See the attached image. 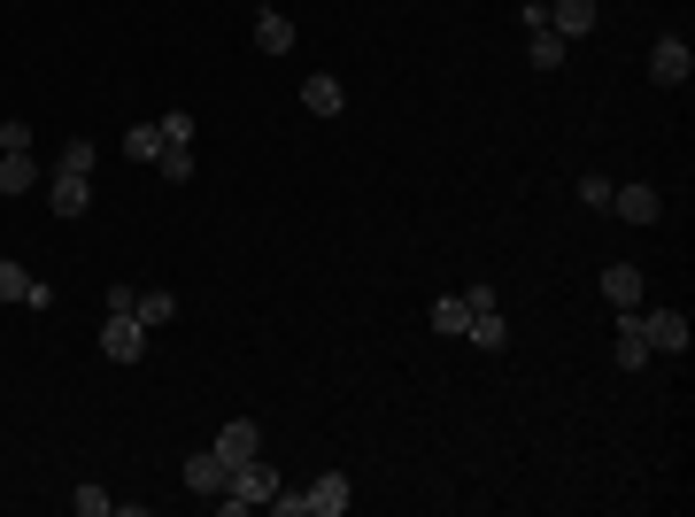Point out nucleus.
<instances>
[{
  "instance_id": "14",
  "label": "nucleus",
  "mask_w": 695,
  "mask_h": 517,
  "mask_svg": "<svg viewBox=\"0 0 695 517\" xmlns=\"http://www.w3.org/2000/svg\"><path fill=\"white\" fill-rule=\"evenodd\" d=\"M549 32H556V40H587V32H595V0H556Z\"/></svg>"
},
{
  "instance_id": "23",
  "label": "nucleus",
  "mask_w": 695,
  "mask_h": 517,
  "mask_svg": "<svg viewBox=\"0 0 695 517\" xmlns=\"http://www.w3.org/2000/svg\"><path fill=\"white\" fill-rule=\"evenodd\" d=\"M70 509H78V517H109V509H117V494H109V486H93V479H86V486H78V494H70Z\"/></svg>"
},
{
  "instance_id": "19",
  "label": "nucleus",
  "mask_w": 695,
  "mask_h": 517,
  "mask_svg": "<svg viewBox=\"0 0 695 517\" xmlns=\"http://www.w3.org/2000/svg\"><path fill=\"white\" fill-rule=\"evenodd\" d=\"M132 317H140V324H147V332H163V324H170V317H178V294H163V286H147V294H140V301H132Z\"/></svg>"
},
{
  "instance_id": "18",
  "label": "nucleus",
  "mask_w": 695,
  "mask_h": 517,
  "mask_svg": "<svg viewBox=\"0 0 695 517\" xmlns=\"http://www.w3.org/2000/svg\"><path fill=\"white\" fill-rule=\"evenodd\" d=\"M464 324H472V301L464 294H433V332L441 340H464Z\"/></svg>"
},
{
  "instance_id": "1",
  "label": "nucleus",
  "mask_w": 695,
  "mask_h": 517,
  "mask_svg": "<svg viewBox=\"0 0 695 517\" xmlns=\"http://www.w3.org/2000/svg\"><path fill=\"white\" fill-rule=\"evenodd\" d=\"M271 494H278V471H271V463L255 455V463H240V471L224 479L217 509H224V517H247V509H255V502H271Z\"/></svg>"
},
{
  "instance_id": "11",
  "label": "nucleus",
  "mask_w": 695,
  "mask_h": 517,
  "mask_svg": "<svg viewBox=\"0 0 695 517\" xmlns=\"http://www.w3.org/2000/svg\"><path fill=\"white\" fill-rule=\"evenodd\" d=\"M301 109H309V117H340V109H348V86L317 70V78H301Z\"/></svg>"
},
{
  "instance_id": "7",
  "label": "nucleus",
  "mask_w": 695,
  "mask_h": 517,
  "mask_svg": "<svg viewBox=\"0 0 695 517\" xmlns=\"http://www.w3.org/2000/svg\"><path fill=\"white\" fill-rule=\"evenodd\" d=\"M610 217H626V224H657V217H664V194H657V186H610Z\"/></svg>"
},
{
  "instance_id": "27",
  "label": "nucleus",
  "mask_w": 695,
  "mask_h": 517,
  "mask_svg": "<svg viewBox=\"0 0 695 517\" xmlns=\"http://www.w3.org/2000/svg\"><path fill=\"white\" fill-rule=\"evenodd\" d=\"M0 155H32V124H0Z\"/></svg>"
},
{
  "instance_id": "4",
  "label": "nucleus",
  "mask_w": 695,
  "mask_h": 517,
  "mask_svg": "<svg viewBox=\"0 0 695 517\" xmlns=\"http://www.w3.org/2000/svg\"><path fill=\"white\" fill-rule=\"evenodd\" d=\"M641 340H649V355H687V317L680 309H641Z\"/></svg>"
},
{
  "instance_id": "24",
  "label": "nucleus",
  "mask_w": 695,
  "mask_h": 517,
  "mask_svg": "<svg viewBox=\"0 0 695 517\" xmlns=\"http://www.w3.org/2000/svg\"><path fill=\"white\" fill-rule=\"evenodd\" d=\"M580 201H587L595 217H610V178H603V170H587V178H580Z\"/></svg>"
},
{
  "instance_id": "10",
  "label": "nucleus",
  "mask_w": 695,
  "mask_h": 517,
  "mask_svg": "<svg viewBox=\"0 0 695 517\" xmlns=\"http://www.w3.org/2000/svg\"><path fill=\"white\" fill-rule=\"evenodd\" d=\"M224 479H232V463H224L217 448H194V455H186V486H194V494H224Z\"/></svg>"
},
{
  "instance_id": "21",
  "label": "nucleus",
  "mask_w": 695,
  "mask_h": 517,
  "mask_svg": "<svg viewBox=\"0 0 695 517\" xmlns=\"http://www.w3.org/2000/svg\"><path fill=\"white\" fill-rule=\"evenodd\" d=\"M93 163H101L93 140H63V155H55V170H78V178H93Z\"/></svg>"
},
{
  "instance_id": "25",
  "label": "nucleus",
  "mask_w": 695,
  "mask_h": 517,
  "mask_svg": "<svg viewBox=\"0 0 695 517\" xmlns=\"http://www.w3.org/2000/svg\"><path fill=\"white\" fill-rule=\"evenodd\" d=\"M24 286H32V271H24V263H9V255H0V301H24Z\"/></svg>"
},
{
  "instance_id": "20",
  "label": "nucleus",
  "mask_w": 695,
  "mask_h": 517,
  "mask_svg": "<svg viewBox=\"0 0 695 517\" xmlns=\"http://www.w3.org/2000/svg\"><path fill=\"white\" fill-rule=\"evenodd\" d=\"M163 147H170V140H163V124H132V132H124V155H132V163H155Z\"/></svg>"
},
{
  "instance_id": "22",
  "label": "nucleus",
  "mask_w": 695,
  "mask_h": 517,
  "mask_svg": "<svg viewBox=\"0 0 695 517\" xmlns=\"http://www.w3.org/2000/svg\"><path fill=\"white\" fill-rule=\"evenodd\" d=\"M155 170H163L170 186H194V147H163V155H155Z\"/></svg>"
},
{
  "instance_id": "13",
  "label": "nucleus",
  "mask_w": 695,
  "mask_h": 517,
  "mask_svg": "<svg viewBox=\"0 0 695 517\" xmlns=\"http://www.w3.org/2000/svg\"><path fill=\"white\" fill-rule=\"evenodd\" d=\"M464 340H472V348H487V355H503V348H510V317H503V309H472Z\"/></svg>"
},
{
  "instance_id": "5",
  "label": "nucleus",
  "mask_w": 695,
  "mask_h": 517,
  "mask_svg": "<svg viewBox=\"0 0 695 517\" xmlns=\"http://www.w3.org/2000/svg\"><path fill=\"white\" fill-rule=\"evenodd\" d=\"M47 209L70 224V217H86L93 209V178H78V170H47Z\"/></svg>"
},
{
  "instance_id": "12",
  "label": "nucleus",
  "mask_w": 695,
  "mask_h": 517,
  "mask_svg": "<svg viewBox=\"0 0 695 517\" xmlns=\"http://www.w3.org/2000/svg\"><path fill=\"white\" fill-rule=\"evenodd\" d=\"M641 294H649V286H641L633 263H610V271H603V301H610V309H641Z\"/></svg>"
},
{
  "instance_id": "16",
  "label": "nucleus",
  "mask_w": 695,
  "mask_h": 517,
  "mask_svg": "<svg viewBox=\"0 0 695 517\" xmlns=\"http://www.w3.org/2000/svg\"><path fill=\"white\" fill-rule=\"evenodd\" d=\"M649 340H641V309H618V371H641Z\"/></svg>"
},
{
  "instance_id": "15",
  "label": "nucleus",
  "mask_w": 695,
  "mask_h": 517,
  "mask_svg": "<svg viewBox=\"0 0 695 517\" xmlns=\"http://www.w3.org/2000/svg\"><path fill=\"white\" fill-rule=\"evenodd\" d=\"M564 47H572V40H556L549 24H526V63H533V70H564Z\"/></svg>"
},
{
  "instance_id": "9",
  "label": "nucleus",
  "mask_w": 695,
  "mask_h": 517,
  "mask_svg": "<svg viewBox=\"0 0 695 517\" xmlns=\"http://www.w3.org/2000/svg\"><path fill=\"white\" fill-rule=\"evenodd\" d=\"M255 55H294V16L286 9H255Z\"/></svg>"
},
{
  "instance_id": "8",
  "label": "nucleus",
  "mask_w": 695,
  "mask_h": 517,
  "mask_svg": "<svg viewBox=\"0 0 695 517\" xmlns=\"http://www.w3.org/2000/svg\"><path fill=\"white\" fill-rule=\"evenodd\" d=\"M348 502H356V486H348V471H317V479H309V517H340Z\"/></svg>"
},
{
  "instance_id": "17",
  "label": "nucleus",
  "mask_w": 695,
  "mask_h": 517,
  "mask_svg": "<svg viewBox=\"0 0 695 517\" xmlns=\"http://www.w3.org/2000/svg\"><path fill=\"white\" fill-rule=\"evenodd\" d=\"M32 186H47L40 155H0V194H32Z\"/></svg>"
},
{
  "instance_id": "2",
  "label": "nucleus",
  "mask_w": 695,
  "mask_h": 517,
  "mask_svg": "<svg viewBox=\"0 0 695 517\" xmlns=\"http://www.w3.org/2000/svg\"><path fill=\"white\" fill-rule=\"evenodd\" d=\"M101 355H109V363H140V355H147V324H140L132 309H109V324H101Z\"/></svg>"
},
{
  "instance_id": "3",
  "label": "nucleus",
  "mask_w": 695,
  "mask_h": 517,
  "mask_svg": "<svg viewBox=\"0 0 695 517\" xmlns=\"http://www.w3.org/2000/svg\"><path fill=\"white\" fill-rule=\"evenodd\" d=\"M687 70H695V47H687L680 32H664V40L649 47V86H687Z\"/></svg>"
},
{
  "instance_id": "26",
  "label": "nucleus",
  "mask_w": 695,
  "mask_h": 517,
  "mask_svg": "<svg viewBox=\"0 0 695 517\" xmlns=\"http://www.w3.org/2000/svg\"><path fill=\"white\" fill-rule=\"evenodd\" d=\"M155 124H163L170 147H194V117H186V109H170V117H155Z\"/></svg>"
},
{
  "instance_id": "6",
  "label": "nucleus",
  "mask_w": 695,
  "mask_h": 517,
  "mask_svg": "<svg viewBox=\"0 0 695 517\" xmlns=\"http://www.w3.org/2000/svg\"><path fill=\"white\" fill-rule=\"evenodd\" d=\"M209 448L240 471V463H255V455H263V425H255V417H232V425H217V440H209Z\"/></svg>"
}]
</instances>
